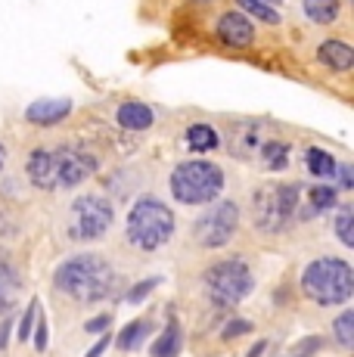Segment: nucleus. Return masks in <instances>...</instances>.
<instances>
[{"mask_svg":"<svg viewBox=\"0 0 354 357\" xmlns=\"http://www.w3.org/2000/svg\"><path fill=\"white\" fill-rule=\"evenodd\" d=\"M171 230H174V215L159 199H140L131 208V215H128V236L146 252L165 245L171 239Z\"/></svg>","mask_w":354,"mask_h":357,"instance_id":"obj_5","label":"nucleus"},{"mask_svg":"<svg viewBox=\"0 0 354 357\" xmlns=\"http://www.w3.org/2000/svg\"><path fill=\"white\" fill-rule=\"evenodd\" d=\"M180 345H183V333H180V326H177V320L171 317V320H168V326L155 335L149 354H153V357H177V354H180Z\"/></svg>","mask_w":354,"mask_h":357,"instance_id":"obj_15","label":"nucleus"},{"mask_svg":"<svg viewBox=\"0 0 354 357\" xmlns=\"http://www.w3.org/2000/svg\"><path fill=\"white\" fill-rule=\"evenodd\" d=\"M115 119H118V125L128 128V130H146V128H153L155 112L146 106V102H125V106H118Z\"/></svg>","mask_w":354,"mask_h":357,"instance_id":"obj_14","label":"nucleus"},{"mask_svg":"<svg viewBox=\"0 0 354 357\" xmlns=\"http://www.w3.org/2000/svg\"><path fill=\"white\" fill-rule=\"evenodd\" d=\"M308 199H311V208H302V218H308V215H314V211H326V208H332L336 205V190L332 187H311L308 190Z\"/></svg>","mask_w":354,"mask_h":357,"instance_id":"obj_21","label":"nucleus"},{"mask_svg":"<svg viewBox=\"0 0 354 357\" xmlns=\"http://www.w3.org/2000/svg\"><path fill=\"white\" fill-rule=\"evenodd\" d=\"M196 3H212V0H196Z\"/></svg>","mask_w":354,"mask_h":357,"instance_id":"obj_37","label":"nucleus"},{"mask_svg":"<svg viewBox=\"0 0 354 357\" xmlns=\"http://www.w3.org/2000/svg\"><path fill=\"white\" fill-rule=\"evenodd\" d=\"M264 3H270V6H274V3H280V0H264Z\"/></svg>","mask_w":354,"mask_h":357,"instance_id":"obj_35","label":"nucleus"},{"mask_svg":"<svg viewBox=\"0 0 354 357\" xmlns=\"http://www.w3.org/2000/svg\"><path fill=\"white\" fill-rule=\"evenodd\" d=\"M0 165H3V146H0Z\"/></svg>","mask_w":354,"mask_h":357,"instance_id":"obj_36","label":"nucleus"},{"mask_svg":"<svg viewBox=\"0 0 354 357\" xmlns=\"http://www.w3.org/2000/svg\"><path fill=\"white\" fill-rule=\"evenodd\" d=\"M236 224H240V208H236L233 202H217L196 221L193 233H196V239H199V245H206V249H221L236 233Z\"/></svg>","mask_w":354,"mask_h":357,"instance_id":"obj_9","label":"nucleus"},{"mask_svg":"<svg viewBox=\"0 0 354 357\" xmlns=\"http://www.w3.org/2000/svg\"><path fill=\"white\" fill-rule=\"evenodd\" d=\"M236 3L243 6V13H246V16H255V19H261V22H268V25L280 22L277 10L270 3H264V0H236Z\"/></svg>","mask_w":354,"mask_h":357,"instance_id":"obj_22","label":"nucleus"},{"mask_svg":"<svg viewBox=\"0 0 354 357\" xmlns=\"http://www.w3.org/2000/svg\"><path fill=\"white\" fill-rule=\"evenodd\" d=\"M155 286H159V280H143V283H137L131 292H128V301H131V305H140V301L146 298V295L153 292Z\"/></svg>","mask_w":354,"mask_h":357,"instance_id":"obj_26","label":"nucleus"},{"mask_svg":"<svg viewBox=\"0 0 354 357\" xmlns=\"http://www.w3.org/2000/svg\"><path fill=\"white\" fill-rule=\"evenodd\" d=\"M249 329H252L249 320H230V324L224 326V339H236V335L249 333Z\"/></svg>","mask_w":354,"mask_h":357,"instance_id":"obj_29","label":"nucleus"},{"mask_svg":"<svg viewBox=\"0 0 354 357\" xmlns=\"http://www.w3.org/2000/svg\"><path fill=\"white\" fill-rule=\"evenodd\" d=\"M320 342H323V339H317V335H311V339H305L302 345H298V348H295V351H292L289 357H311V354H314L317 348H320Z\"/></svg>","mask_w":354,"mask_h":357,"instance_id":"obj_28","label":"nucleus"},{"mask_svg":"<svg viewBox=\"0 0 354 357\" xmlns=\"http://www.w3.org/2000/svg\"><path fill=\"white\" fill-rule=\"evenodd\" d=\"M332 333H336V342L342 348H351L354 345V314L345 311L336 317V324H332Z\"/></svg>","mask_w":354,"mask_h":357,"instance_id":"obj_23","label":"nucleus"},{"mask_svg":"<svg viewBox=\"0 0 354 357\" xmlns=\"http://www.w3.org/2000/svg\"><path fill=\"white\" fill-rule=\"evenodd\" d=\"M10 329H13V317H6L0 324V348H6V342H10Z\"/></svg>","mask_w":354,"mask_h":357,"instance_id":"obj_33","label":"nucleus"},{"mask_svg":"<svg viewBox=\"0 0 354 357\" xmlns=\"http://www.w3.org/2000/svg\"><path fill=\"white\" fill-rule=\"evenodd\" d=\"M224 190V174L212 162H180L171 171V193L177 202L206 205Z\"/></svg>","mask_w":354,"mask_h":357,"instance_id":"obj_4","label":"nucleus"},{"mask_svg":"<svg viewBox=\"0 0 354 357\" xmlns=\"http://www.w3.org/2000/svg\"><path fill=\"white\" fill-rule=\"evenodd\" d=\"M336 174H339V181H342V187H345V190H351V187H354V171H351V165H348V162H342V165L336 162Z\"/></svg>","mask_w":354,"mask_h":357,"instance_id":"obj_31","label":"nucleus"},{"mask_svg":"<svg viewBox=\"0 0 354 357\" xmlns=\"http://www.w3.org/2000/svg\"><path fill=\"white\" fill-rule=\"evenodd\" d=\"M35 348L38 351L47 348V320H44V314H40V307H38V317H35Z\"/></svg>","mask_w":354,"mask_h":357,"instance_id":"obj_27","label":"nucleus"},{"mask_svg":"<svg viewBox=\"0 0 354 357\" xmlns=\"http://www.w3.org/2000/svg\"><path fill=\"white\" fill-rule=\"evenodd\" d=\"M305 162H308V171L314 177H332V174H336V159H332L326 149L311 146L308 155H305Z\"/></svg>","mask_w":354,"mask_h":357,"instance_id":"obj_20","label":"nucleus"},{"mask_svg":"<svg viewBox=\"0 0 354 357\" xmlns=\"http://www.w3.org/2000/svg\"><path fill=\"white\" fill-rule=\"evenodd\" d=\"M112 227V205L103 196H78L72 202V236L97 239Z\"/></svg>","mask_w":354,"mask_h":357,"instance_id":"obj_8","label":"nucleus"},{"mask_svg":"<svg viewBox=\"0 0 354 357\" xmlns=\"http://www.w3.org/2000/svg\"><path fill=\"white\" fill-rule=\"evenodd\" d=\"M38 307H40V301H38V298H31V305L25 307V314H22V324H19V339H22V342H29V339H31V326H35Z\"/></svg>","mask_w":354,"mask_h":357,"instance_id":"obj_25","label":"nucleus"},{"mask_svg":"<svg viewBox=\"0 0 354 357\" xmlns=\"http://www.w3.org/2000/svg\"><path fill=\"white\" fill-rule=\"evenodd\" d=\"M187 143H190V149H196V153H212V149L221 146L217 130L212 125H193L187 130Z\"/></svg>","mask_w":354,"mask_h":357,"instance_id":"obj_17","label":"nucleus"},{"mask_svg":"<svg viewBox=\"0 0 354 357\" xmlns=\"http://www.w3.org/2000/svg\"><path fill=\"white\" fill-rule=\"evenodd\" d=\"M252 286H255V280H252V271L246 267V261H221V264H215L206 273L208 298L221 307L240 305L252 292Z\"/></svg>","mask_w":354,"mask_h":357,"instance_id":"obj_6","label":"nucleus"},{"mask_svg":"<svg viewBox=\"0 0 354 357\" xmlns=\"http://www.w3.org/2000/svg\"><path fill=\"white\" fill-rule=\"evenodd\" d=\"M351 221H354V211H351V205H342L339 208V215H336V233H339V239H342V245H354V230H351Z\"/></svg>","mask_w":354,"mask_h":357,"instance_id":"obj_24","label":"nucleus"},{"mask_svg":"<svg viewBox=\"0 0 354 357\" xmlns=\"http://www.w3.org/2000/svg\"><path fill=\"white\" fill-rule=\"evenodd\" d=\"M109 342H112V339H109V329H106V335H103V339H100L97 345H93V348H91V351H87L84 357H100V354H103L106 348H109Z\"/></svg>","mask_w":354,"mask_h":357,"instance_id":"obj_32","label":"nucleus"},{"mask_svg":"<svg viewBox=\"0 0 354 357\" xmlns=\"http://www.w3.org/2000/svg\"><path fill=\"white\" fill-rule=\"evenodd\" d=\"M317 59L326 68H332V72H348L354 66V50H351V44H345V40L330 38L317 47Z\"/></svg>","mask_w":354,"mask_h":357,"instance_id":"obj_12","label":"nucleus"},{"mask_svg":"<svg viewBox=\"0 0 354 357\" xmlns=\"http://www.w3.org/2000/svg\"><path fill=\"white\" fill-rule=\"evenodd\" d=\"M264 348H268V342H258V345L252 348V351H249L246 357H261V354H264Z\"/></svg>","mask_w":354,"mask_h":357,"instance_id":"obj_34","label":"nucleus"},{"mask_svg":"<svg viewBox=\"0 0 354 357\" xmlns=\"http://www.w3.org/2000/svg\"><path fill=\"white\" fill-rule=\"evenodd\" d=\"M25 168H29L31 183L40 190H69V187H78L81 181H87L97 171V159L87 149L66 143L59 149H38V153H31Z\"/></svg>","mask_w":354,"mask_h":357,"instance_id":"obj_1","label":"nucleus"},{"mask_svg":"<svg viewBox=\"0 0 354 357\" xmlns=\"http://www.w3.org/2000/svg\"><path fill=\"white\" fill-rule=\"evenodd\" d=\"M149 329H153V326H149L146 320H134V324H128V326L118 333V339H115V345H118L121 351H134V348H137L140 342L149 335Z\"/></svg>","mask_w":354,"mask_h":357,"instance_id":"obj_19","label":"nucleus"},{"mask_svg":"<svg viewBox=\"0 0 354 357\" xmlns=\"http://www.w3.org/2000/svg\"><path fill=\"white\" fill-rule=\"evenodd\" d=\"M59 292L78 301H100L112 292L115 286V271L106 258L100 255H75L69 258L53 277Z\"/></svg>","mask_w":354,"mask_h":357,"instance_id":"obj_2","label":"nucleus"},{"mask_svg":"<svg viewBox=\"0 0 354 357\" xmlns=\"http://www.w3.org/2000/svg\"><path fill=\"white\" fill-rule=\"evenodd\" d=\"M215 31H217V40L233 47V50H246V47H252V40H255V25H252V19L240 10L221 13Z\"/></svg>","mask_w":354,"mask_h":357,"instance_id":"obj_10","label":"nucleus"},{"mask_svg":"<svg viewBox=\"0 0 354 357\" xmlns=\"http://www.w3.org/2000/svg\"><path fill=\"white\" fill-rule=\"evenodd\" d=\"M302 289L317 305H342L354 292V273L351 264L342 258H317L305 267Z\"/></svg>","mask_w":354,"mask_h":357,"instance_id":"obj_3","label":"nucleus"},{"mask_svg":"<svg viewBox=\"0 0 354 357\" xmlns=\"http://www.w3.org/2000/svg\"><path fill=\"white\" fill-rule=\"evenodd\" d=\"M19 298V271L13 261L0 252V314H6Z\"/></svg>","mask_w":354,"mask_h":357,"instance_id":"obj_13","label":"nucleus"},{"mask_svg":"<svg viewBox=\"0 0 354 357\" xmlns=\"http://www.w3.org/2000/svg\"><path fill=\"white\" fill-rule=\"evenodd\" d=\"M258 153H261V162L268 165L270 171H280V168H286V162H289V143L268 140V143L258 146Z\"/></svg>","mask_w":354,"mask_h":357,"instance_id":"obj_18","label":"nucleus"},{"mask_svg":"<svg viewBox=\"0 0 354 357\" xmlns=\"http://www.w3.org/2000/svg\"><path fill=\"white\" fill-rule=\"evenodd\" d=\"M72 112V100L66 97H47V100H35L29 109H25V119L31 121V125H40V128H53L59 125V121H66Z\"/></svg>","mask_w":354,"mask_h":357,"instance_id":"obj_11","label":"nucleus"},{"mask_svg":"<svg viewBox=\"0 0 354 357\" xmlns=\"http://www.w3.org/2000/svg\"><path fill=\"white\" fill-rule=\"evenodd\" d=\"M255 221L261 230L277 233L289 224V218L298 211V187L280 183V187H264L255 193Z\"/></svg>","mask_w":354,"mask_h":357,"instance_id":"obj_7","label":"nucleus"},{"mask_svg":"<svg viewBox=\"0 0 354 357\" xmlns=\"http://www.w3.org/2000/svg\"><path fill=\"white\" fill-rule=\"evenodd\" d=\"M109 324H112V317H109V314H100V317L87 320V324H84V329H87V333H106V329H109Z\"/></svg>","mask_w":354,"mask_h":357,"instance_id":"obj_30","label":"nucleus"},{"mask_svg":"<svg viewBox=\"0 0 354 357\" xmlns=\"http://www.w3.org/2000/svg\"><path fill=\"white\" fill-rule=\"evenodd\" d=\"M302 10L314 25H332L342 13V0H302Z\"/></svg>","mask_w":354,"mask_h":357,"instance_id":"obj_16","label":"nucleus"}]
</instances>
